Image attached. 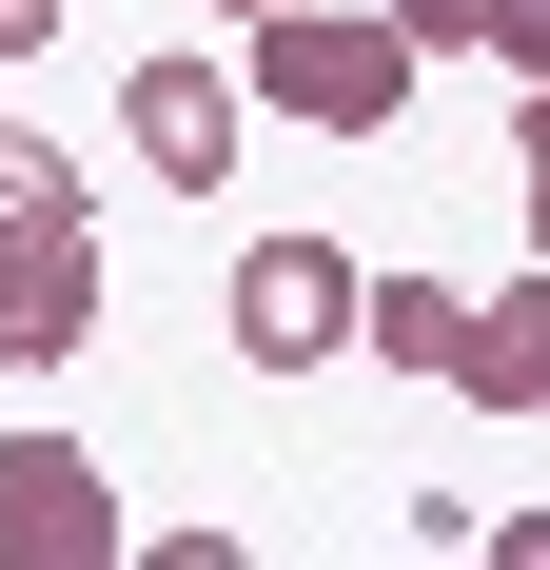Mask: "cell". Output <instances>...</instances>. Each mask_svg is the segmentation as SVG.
Masks as SVG:
<instances>
[{
	"label": "cell",
	"mask_w": 550,
	"mask_h": 570,
	"mask_svg": "<svg viewBox=\"0 0 550 570\" xmlns=\"http://www.w3.org/2000/svg\"><path fill=\"white\" fill-rule=\"evenodd\" d=\"M236 79H256V118H295V138H393L433 59H413L393 0H275V20H236Z\"/></svg>",
	"instance_id": "cell-1"
},
{
	"label": "cell",
	"mask_w": 550,
	"mask_h": 570,
	"mask_svg": "<svg viewBox=\"0 0 550 570\" xmlns=\"http://www.w3.org/2000/svg\"><path fill=\"white\" fill-rule=\"evenodd\" d=\"M118 276H99V197L79 217H0V374H59V354H99Z\"/></svg>",
	"instance_id": "cell-2"
},
{
	"label": "cell",
	"mask_w": 550,
	"mask_h": 570,
	"mask_svg": "<svg viewBox=\"0 0 550 570\" xmlns=\"http://www.w3.org/2000/svg\"><path fill=\"white\" fill-rule=\"evenodd\" d=\"M0 570H138L118 472L79 453V433H0Z\"/></svg>",
	"instance_id": "cell-3"
},
{
	"label": "cell",
	"mask_w": 550,
	"mask_h": 570,
	"mask_svg": "<svg viewBox=\"0 0 550 570\" xmlns=\"http://www.w3.org/2000/svg\"><path fill=\"white\" fill-rule=\"evenodd\" d=\"M236 138H256V79H236V59H138V79H118V158L158 177V197H217Z\"/></svg>",
	"instance_id": "cell-4"
},
{
	"label": "cell",
	"mask_w": 550,
	"mask_h": 570,
	"mask_svg": "<svg viewBox=\"0 0 550 570\" xmlns=\"http://www.w3.org/2000/svg\"><path fill=\"white\" fill-rule=\"evenodd\" d=\"M354 256H334V236H256V256H236V354H256V374H334V354H354Z\"/></svg>",
	"instance_id": "cell-5"
},
{
	"label": "cell",
	"mask_w": 550,
	"mask_h": 570,
	"mask_svg": "<svg viewBox=\"0 0 550 570\" xmlns=\"http://www.w3.org/2000/svg\"><path fill=\"white\" fill-rule=\"evenodd\" d=\"M452 394L472 413H550V256L511 295H472V354H452Z\"/></svg>",
	"instance_id": "cell-6"
},
{
	"label": "cell",
	"mask_w": 550,
	"mask_h": 570,
	"mask_svg": "<svg viewBox=\"0 0 550 570\" xmlns=\"http://www.w3.org/2000/svg\"><path fill=\"white\" fill-rule=\"evenodd\" d=\"M354 354H374V374H413V394H452L472 295H452V276H374V295H354Z\"/></svg>",
	"instance_id": "cell-7"
},
{
	"label": "cell",
	"mask_w": 550,
	"mask_h": 570,
	"mask_svg": "<svg viewBox=\"0 0 550 570\" xmlns=\"http://www.w3.org/2000/svg\"><path fill=\"white\" fill-rule=\"evenodd\" d=\"M0 217H79V158H59L40 118H0Z\"/></svg>",
	"instance_id": "cell-8"
},
{
	"label": "cell",
	"mask_w": 550,
	"mask_h": 570,
	"mask_svg": "<svg viewBox=\"0 0 550 570\" xmlns=\"http://www.w3.org/2000/svg\"><path fill=\"white\" fill-rule=\"evenodd\" d=\"M511 197H531V256H550V79L511 99Z\"/></svg>",
	"instance_id": "cell-9"
},
{
	"label": "cell",
	"mask_w": 550,
	"mask_h": 570,
	"mask_svg": "<svg viewBox=\"0 0 550 570\" xmlns=\"http://www.w3.org/2000/svg\"><path fill=\"white\" fill-rule=\"evenodd\" d=\"M413 20V59H452V40H492V0H393Z\"/></svg>",
	"instance_id": "cell-10"
},
{
	"label": "cell",
	"mask_w": 550,
	"mask_h": 570,
	"mask_svg": "<svg viewBox=\"0 0 550 570\" xmlns=\"http://www.w3.org/2000/svg\"><path fill=\"white\" fill-rule=\"evenodd\" d=\"M492 59H511V79H550V0H492Z\"/></svg>",
	"instance_id": "cell-11"
},
{
	"label": "cell",
	"mask_w": 550,
	"mask_h": 570,
	"mask_svg": "<svg viewBox=\"0 0 550 570\" xmlns=\"http://www.w3.org/2000/svg\"><path fill=\"white\" fill-rule=\"evenodd\" d=\"M472 551H492V570H550V512H492Z\"/></svg>",
	"instance_id": "cell-12"
},
{
	"label": "cell",
	"mask_w": 550,
	"mask_h": 570,
	"mask_svg": "<svg viewBox=\"0 0 550 570\" xmlns=\"http://www.w3.org/2000/svg\"><path fill=\"white\" fill-rule=\"evenodd\" d=\"M59 20H79V0H0V59H40V40H59Z\"/></svg>",
	"instance_id": "cell-13"
},
{
	"label": "cell",
	"mask_w": 550,
	"mask_h": 570,
	"mask_svg": "<svg viewBox=\"0 0 550 570\" xmlns=\"http://www.w3.org/2000/svg\"><path fill=\"white\" fill-rule=\"evenodd\" d=\"M197 20H275V0H197Z\"/></svg>",
	"instance_id": "cell-14"
}]
</instances>
